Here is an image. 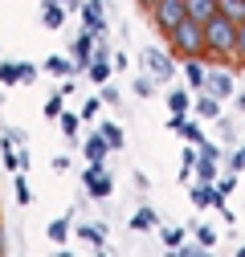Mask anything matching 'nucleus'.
I'll list each match as a JSON object with an SVG mask.
<instances>
[{"instance_id":"1","label":"nucleus","mask_w":245,"mask_h":257,"mask_svg":"<svg viewBox=\"0 0 245 257\" xmlns=\"http://www.w3.org/2000/svg\"><path fill=\"white\" fill-rule=\"evenodd\" d=\"M237 33H241V25L217 13V17L204 25V37H208L204 57H212V61H229V57H237Z\"/></svg>"},{"instance_id":"2","label":"nucleus","mask_w":245,"mask_h":257,"mask_svg":"<svg viewBox=\"0 0 245 257\" xmlns=\"http://www.w3.org/2000/svg\"><path fill=\"white\" fill-rule=\"evenodd\" d=\"M168 49L176 53V57H204V49H208V37H204V25L200 21H184V25H176L172 33H168Z\"/></svg>"},{"instance_id":"3","label":"nucleus","mask_w":245,"mask_h":257,"mask_svg":"<svg viewBox=\"0 0 245 257\" xmlns=\"http://www.w3.org/2000/svg\"><path fill=\"white\" fill-rule=\"evenodd\" d=\"M139 61H143V66H147V74L151 78H156V82H172L176 78V53L172 49H160V45H147L143 53H139Z\"/></svg>"},{"instance_id":"4","label":"nucleus","mask_w":245,"mask_h":257,"mask_svg":"<svg viewBox=\"0 0 245 257\" xmlns=\"http://www.w3.org/2000/svg\"><path fill=\"white\" fill-rule=\"evenodd\" d=\"M188 21V5L184 0H156V9H151V25L160 29V33L168 37L176 25H184Z\"/></svg>"},{"instance_id":"5","label":"nucleus","mask_w":245,"mask_h":257,"mask_svg":"<svg viewBox=\"0 0 245 257\" xmlns=\"http://www.w3.org/2000/svg\"><path fill=\"white\" fill-rule=\"evenodd\" d=\"M82 188H86L90 200H110V196H114V180H110L106 164H90L86 176H82Z\"/></svg>"},{"instance_id":"6","label":"nucleus","mask_w":245,"mask_h":257,"mask_svg":"<svg viewBox=\"0 0 245 257\" xmlns=\"http://www.w3.org/2000/svg\"><path fill=\"white\" fill-rule=\"evenodd\" d=\"M82 25L94 33L98 41H110V25H106V0H86L82 5Z\"/></svg>"},{"instance_id":"7","label":"nucleus","mask_w":245,"mask_h":257,"mask_svg":"<svg viewBox=\"0 0 245 257\" xmlns=\"http://www.w3.org/2000/svg\"><path fill=\"white\" fill-rule=\"evenodd\" d=\"M94 49H98V37L82 25V33H78V37H74V45H70V57H74L78 74H86V70H90V61H94Z\"/></svg>"},{"instance_id":"8","label":"nucleus","mask_w":245,"mask_h":257,"mask_svg":"<svg viewBox=\"0 0 245 257\" xmlns=\"http://www.w3.org/2000/svg\"><path fill=\"white\" fill-rule=\"evenodd\" d=\"M188 200H192L196 208H221L229 196H221L217 184H200V180H192V184H188Z\"/></svg>"},{"instance_id":"9","label":"nucleus","mask_w":245,"mask_h":257,"mask_svg":"<svg viewBox=\"0 0 245 257\" xmlns=\"http://www.w3.org/2000/svg\"><path fill=\"white\" fill-rule=\"evenodd\" d=\"M180 70H184V82H188L192 94H200V90L208 86V66H204L200 57H184V66H180Z\"/></svg>"},{"instance_id":"10","label":"nucleus","mask_w":245,"mask_h":257,"mask_svg":"<svg viewBox=\"0 0 245 257\" xmlns=\"http://www.w3.org/2000/svg\"><path fill=\"white\" fill-rule=\"evenodd\" d=\"M204 90H208V94H217L221 102L237 94V86H233V74H229V70H208V86H204Z\"/></svg>"},{"instance_id":"11","label":"nucleus","mask_w":245,"mask_h":257,"mask_svg":"<svg viewBox=\"0 0 245 257\" xmlns=\"http://www.w3.org/2000/svg\"><path fill=\"white\" fill-rule=\"evenodd\" d=\"M192 114H200V118H208V122H217L225 110H221V98H217V94L200 90V94H196V102H192Z\"/></svg>"},{"instance_id":"12","label":"nucleus","mask_w":245,"mask_h":257,"mask_svg":"<svg viewBox=\"0 0 245 257\" xmlns=\"http://www.w3.org/2000/svg\"><path fill=\"white\" fill-rule=\"evenodd\" d=\"M114 147L102 139V131H94L86 143H82V155H86V164H106V155H110Z\"/></svg>"},{"instance_id":"13","label":"nucleus","mask_w":245,"mask_h":257,"mask_svg":"<svg viewBox=\"0 0 245 257\" xmlns=\"http://www.w3.org/2000/svg\"><path fill=\"white\" fill-rule=\"evenodd\" d=\"M192 102H196L192 90H168V110H172L176 118H188V114H192Z\"/></svg>"},{"instance_id":"14","label":"nucleus","mask_w":245,"mask_h":257,"mask_svg":"<svg viewBox=\"0 0 245 257\" xmlns=\"http://www.w3.org/2000/svg\"><path fill=\"white\" fill-rule=\"evenodd\" d=\"M66 9L70 5H61V0H41V25L45 29H61L66 25Z\"/></svg>"},{"instance_id":"15","label":"nucleus","mask_w":245,"mask_h":257,"mask_svg":"<svg viewBox=\"0 0 245 257\" xmlns=\"http://www.w3.org/2000/svg\"><path fill=\"white\" fill-rule=\"evenodd\" d=\"M184 5H188V17L200 21V25H208L212 17L221 13V0H184Z\"/></svg>"},{"instance_id":"16","label":"nucleus","mask_w":245,"mask_h":257,"mask_svg":"<svg viewBox=\"0 0 245 257\" xmlns=\"http://www.w3.org/2000/svg\"><path fill=\"white\" fill-rule=\"evenodd\" d=\"M78 237H82L86 245L102 249V245H106V237H110V229H106V220H102V224H90V220H86V224H78Z\"/></svg>"},{"instance_id":"17","label":"nucleus","mask_w":245,"mask_h":257,"mask_svg":"<svg viewBox=\"0 0 245 257\" xmlns=\"http://www.w3.org/2000/svg\"><path fill=\"white\" fill-rule=\"evenodd\" d=\"M41 70L53 74V78H74V74H78L74 57H45V66H41Z\"/></svg>"},{"instance_id":"18","label":"nucleus","mask_w":245,"mask_h":257,"mask_svg":"<svg viewBox=\"0 0 245 257\" xmlns=\"http://www.w3.org/2000/svg\"><path fill=\"white\" fill-rule=\"evenodd\" d=\"M196 180H200V184H217V180H221V159L200 155V159H196Z\"/></svg>"},{"instance_id":"19","label":"nucleus","mask_w":245,"mask_h":257,"mask_svg":"<svg viewBox=\"0 0 245 257\" xmlns=\"http://www.w3.org/2000/svg\"><path fill=\"white\" fill-rule=\"evenodd\" d=\"M147 229H156V208L143 200V204L135 208V216H131V233H147Z\"/></svg>"},{"instance_id":"20","label":"nucleus","mask_w":245,"mask_h":257,"mask_svg":"<svg viewBox=\"0 0 245 257\" xmlns=\"http://www.w3.org/2000/svg\"><path fill=\"white\" fill-rule=\"evenodd\" d=\"M0 86H25L21 61H0Z\"/></svg>"},{"instance_id":"21","label":"nucleus","mask_w":245,"mask_h":257,"mask_svg":"<svg viewBox=\"0 0 245 257\" xmlns=\"http://www.w3.org/2000/svg\"><path fill=\"white\" fill-rule=\"evenodd\" d=\"M41 114L57 122L61 114H66V94H61V90H57V94H49V98H45V110H41Z\"/></svg>"},{"instance_id":"22","label":"nucleus","mask_w":245,"mask_h":257,"mask_svg":"<svg viewBox=\"0 0 245 257\" xmlns=\"http://www.w3.org/2000/svg\"><path fill=\"white\" fill-rule=\"evenodd\" d=\"M57 126H61V135H66L70 143H78V126H82V114H70V110H66V114L57 118Z\"/></svg>"},{"instance_id":"23","label":"nucleus","mask_w":245,"mask_h":257,"mask_svg":"<svg viewBox=\"0 0 245 257\" xmlns=\"http://www.w3.org/2000/svg\"><path fill=\"white\" fill-rule=\"evenodd\" d=\"M49 241H53V245H66V241H70V216H61V220L49 224Z\"/></svg>"},{"instance_id":"24","label":"nucleus","mask_w":245,"mask_h":257,"mask_svg":"<svg viewBox=\"0 0 245 257\" xmlns=\"http://www.w3.org/2000/svg\"><path fill=\"white\" fill-rule=\"evenodd\" d=\"M98 131H102V139H106L114 151H122V126H118V122H102Z\"/></svg>"},{"instance_id":"25","label":"nucleus","mask_w":245,"mask_h":257,"mask_svg":"<svg viewBox=\"0 0 245 257\" xmlns=\"http://www.w3.org/2000/svg\"><path fill=\"white\" fill-rule=\"evenodd\" d=\"M221 17H229V21H245V0H221Z\"/></svg>"},{"instance_id":"26","label":"nucleus","mask_w":245,"mask_h":257,"mask_svg":"<svg viewBox=\"0 0 245 257\" xmlns=\"http://www.w3.org/2000/svg\"><path fill=\"white\" fill-rule=\"evenodd\" d=\"M217 131H221V139H225L229 151H233V143H237V122H233L229 114H221V118H217Z\"/></svg>"},{"instance_id":"27","label":"nucleus","mask_w":245,"mask_h":257,"mask_svg":"<svg viewBox=\"0 0 245 257\" xmlns=\"http://www.w3.org/2000/svg\"><path fill=\"white\" fill-rule=\"evenodd\" d=\"M184 237H188V229H180V224L164 229V245H168V249H184Z\"/></svg>"},{"instance_id":"28","label":"nucleus","mask_w":245,"mask_h":257,"mask_svg":"<svg viewBox=\"0 0 245 257\" xmlns=\"http://www.w3.org/2000/svg\"><path fill=\"white\" fill-rule=\"evenodd\" d=\"M131 86H135V98H151V94H156V78H151V74H143V78H135Z\"/></svg>"},{"instance_id":"29","label":"nucleus","mask_w":245,"mask_h":257,"mask_svg":"<svg viewBox=\"0 0 245 257\" xmlns=\"http://www.w3.org/2000/svg\"><path fill=\"white\" fill-rule=\"evenodd\" d=\"M192 237H196L204 249H212V245H217V229H208V224H192Z\"/></svg>"},{"instance_id":"30","label":"nucleus","mask_w":245,"mask_h":257,"mask_svg":"<svg viewBox=\"0 0 245 257\" xmlns=\"http://www.w3.org/2000/svg\"><path fill=\"white\" fill-rule=\"evenodd\" d=\"M0 143L21 147V143H25V131H21V126H0Z\"/></svg>"},{"instance_id":"31","label":"nucleus","mask_w":245,"mask_h":257,"mask_svg":"<svg viewBox=\"0 0 245 257\" xmlns=\"http://www.w3.org/2000/svg\"><path fill=\"white\" fill-rule=\"evenodd\" d=\"M176 135H184L188 143H200V139H204V135H200V122H188V118H184V126H180Z\"/></svg>"},{"instance_id":"32","label":"nucleus","mask_w":245,"mask_h":257,"mask_svg":"<svg viewBox=\"0 0 245 257\" xmlns=\"http://www.w3.org/2000/svg\"><path fill=\"white\" fill-rule=\"evenodd\" d=\"M98 110H102V98H86V102H82V110H78V114H82V118H86V122H90V118H98Z\"/></svg>"},{"instance_id":"33","label":"nucleus","mask_w":245,"mask_h":257,"mask_svg":"<svg viewBox=\"0 0 245 257\" xmlns=\"http://www.w3.org/2000/svg\"><path fill=\"white\" fill-rule=\"evenodd\" d=\"M17 200H21V204H29V200H33V192H29V180H25V172H17Z\"/></svg>"},{"instance_id":"34","label":"nucleus","mask_w":245,"mask_h":257,"mask_svg":"<svg viewBox=\"0 0 245 257\" xmlns=\"http://www.w3.org/2000/svg\"><path fill=\"white\" fill-rule=\"evenodd\" d=\"M229 172H245V147H233L229 151Z\"/></svg>"},{"instance_id":"35","label":"nucleus","mask_w":245,"mask_h":257,"mask_svg":"<svg viewBox=\"0 0 245 257\" xmlns=\"http://www.w3.org/2000/svg\"><path fill=\"white\" fill-rule=\"evenodd\" d=\"M180 253H184V257H212V249H204L200 241H192V245H184Z\"/></svg>"},{"instance_id":"36","label":"nucleus","mask_w":245,"mask_h":257,"mask_svg":"<svg viewBox=\"0 0 245 257\" xmlns=\"http://www.w3.org/2000/svg\"><path fill=\"white\" fill-rule=\"evenodd\" d=\"M102 102H106V106H118V102H122V94H118V90H114L110 82L102 86Z\"/></svg>"},{"instance_id":"37","label":"nucleus","mask_w":245,"mask_h":257,"mask_svg":"<svg viewBox=\"0 0 245 257\" xmlns=\"http://www.w3.org/2000/svg\"><path fill=\"white\" fill-rule=\"evenodd\" d=\"M196 151H200V155H208V159H221V147H217V143H208V139H200V143H196Z\"/></svg>"},{"instance_id":"38","label":"nucleus","mask_w":245,"mask_h":257,"mask_svg":"<svg viewBox=\"0 0 245 257\" xmlns=\"http://www.w3.org/2000/svg\"><path fill=\"white\" fill-rule=\"evenodd\" d=\"M217 188H221V196H233V188H237V176L229 172V176H221L217 180Z\"/></svg>"},{"instance_id":"39","label":"nucleus","mask_w":245,"mask_h":257,"mask_svg":"<svg viewBox=\"0 0 245 257\" xmlns=\"http://www.w3.org/2000/svg\"><path fill=\"white\" fill-rule=\"evenodd\" d=\"M237 61L245 66V21H241V33H237Z\"/></svg>"},{"instance_id":"40","label":"nucleus","mask_w":245,"mask_h":257,"mask_svg":"<svg viewBox=\"0 0 245 257\" xmlns=\"http://www.w3.org/2000/svg\"><path fill=\"white\" fill-rule=\"evenodd\" d=\"M21 74H25V82H37V66L33 61H21Z\"/></svg>"},{"instance_id":"41","label":"nucleus","mask_w":245,"mask_h":257,"mask_svg":"<svg viewBox=\"0 0 245 257\" xmlns=\"http://www.w3.org/2000/svg\"><path fill=\"white\" fill-rule=\"evenodd\" d=\"M53 172H70V155H53Z\"/></svg>"},{"instance_id":"42","label":"nucleus","mask_w":245,"mask_h":257,"mask_svg":"<svg viewBox=\"0 0 245 257\" xmlns=\"http://www.w3.org/2000/svg\"><path fill=\"white\" fill-rule=\"evenodd\" d=\"M131 180H135V188H139V192H147V188H151V180H147V176H143V172H135V176H131Z\"/></svg>"},{"instance_id":"43","label":"nucleus","mask_w":245,"mask_h":257,"mask_svg":"<svg viewBox=\"0 0 245 257\" xmlns=\"http://www.w3.org/2000/svg\"><path fill=\"white\" fill-rule=\"evenodd\" d=\"M233 106H237V110H245V90H237V94H233Z\"/></svg>"},{"instance_id":"44","label":"nucleus","mask_w":245,"mask_h":257,"mask_svg":"<svg viewBox=\"0 0 245 257\" xmlns=\"http://www.w3.org/2000/svg\"><path fill=\"white\" fill-rule=\"evenodd\" d=\"M135 5H139L143 13H151V9H156V0H135Z\"/></svg>"},{"instance_id":"45","label":"nucleus","mask_w":245,"mask_h":257,"mask_svg":"<svg viewBox=\"0 0 245 257\" xmlns=\"http://www.w3.org/2000/svg\"><path fill=\"white\" fill-rule=\"evenodd\" d=\"M0 257H5V229H0Z\"/></svg>"},{"instance_id":"46","label":"nucleus","mask_w":245,"mask_h":257,"mask_svg":"<svg viewBox=\"0 0 245 257\" xmlns=\"http://www.w3.org/2000/svg\"><path fill=\"white\" fill-rule=\"evenodd\" d=\"M53 257H74V253H66V249H57V253H53Z\"/></svg>"},{"instance_id":"47","label":"nucleus","mask_w":245,"mask_h":257,"mask_svg":"<svg viewBox=\"0 0 245 257\" xmlns=\"http://www.w3.org/2000/svg\"><path fill=\"white\" fill-rule=\"evenodd\" d=\"M237 257H245V245H241V249H237Z\"/></svg>"},{"instance_id":"48","label":"nucleus","mask_w":245,"mask_h":257,"mask_svg":"<svg viewBox=\"0 0 245 257\" xmlns=\"http://www.w3.org/2000/svg\"><path fill=\"white\" fill-rule=\"evenodd\" d=\"M61 5H70V9H74V0H61Z\"/></svg>"},{"instance_id":"49","label":"nucleus","mask_w":245,"mask_h":257,"mask_svg":"<svg viewBox=\"0 0 245 257\" xmlns=\"http://www.w3.org/2000/svg\"><path fill=\"white\" fill-rule=\"evenodd\" d=\"M94 257H106V253H102V249H98V253H94Z\"/></svg>"}]
</instances>
